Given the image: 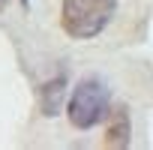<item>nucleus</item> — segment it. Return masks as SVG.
Here are the masks:
<instances>
[{
    "mask_svg": "<svg viewBox=\"0 0 153 150\" xmlns=\"http://www.w3.org/2000/svg\"><path fill=\"white\" fill-rule=\"evenodd\" d=\"M63 84H66V78H63V75H57L54 81L42 84V111H45L48 117H54V114L60 111V99H63Z\"/></svg>",
    "mask_w": 153,
    "mask_h": 150,
    "instance_id": "4",
    "label": "nucleus"
},
{
    "mask_svg": "<svg viewBox=\"0 0 153 150\" xmlns=\"http://www.w3.org/2000/svg\"><path fill=\"white\" fill-rule=\"evenodd\" d=\"M129 135H132V126H129V111L120 105L114 108V120L105 132V147H129Z\"/></svg>",
    "mask_w": 153,
    "mask_h": 150,
    "instance_id": "3",
    "label": "nucleus"
},
{
    "mask_svg": "<svg viewBox=\"0 0 153 150\" xmlns=\"http://www.w3.org/2000/svg\"><path fill=\"white\" fill-rule=\"evenodd\" d=\"M117 12V0H63L60 24L72 39L99 36Z\"/></svg>",
    "mask_w": 153,
    "mask_h": 150,
    "instance_id": "1",
    "label": "nucleus"
},
{
    "mask_svg": "<svg viewBox=\"0 0 153 150\" xmlns=\"http://www.w3.org/2000/svg\"><path fill=\"white\" fill-rule=\"evenodd\" d=\"M108 102H111V96H108L105 81L84 78V81H78V87H75L72 96H69L66 117H69V123L75 129H90V126H96L108 114Z\"/></svg>",
    "mask_w": 153,
    "mask_h": 150,
    "instance_id": "2",
    "label": "nucleus"
},
{
    "mask_svg": "<svg viewBox=\"0 0 153 150\" xmlns=\"http://www.w3.org/2000/svg\"><path fill=\"white\" fill-rule=\"evenodd\" d=\"M21 3H24V6H27V3H30V0H21Z\"/></svg>",
    "mask_w": 153,
    "mask_h": 150,
    "instance_id": "5",
    "label": "nucleus"
}]
</instances>
